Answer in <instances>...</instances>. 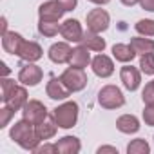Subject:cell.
Segmentation results:
<instances>
[{
	"instance_id": "6da1fadb",
	"label": "cell",
	"mask_w": 154,
	"mask_h": 154,
	"mask_svg": "<svg viewBox=\"0 0 154 154\" xmlns=\"http://www.w3.org/2000/svg\"><path fill=\"white\" fill-rule=\"evenodd\" d=\"M9 136H11V140L17 143V145H20L24 150H35L36 147H38V143L42 141L40 138H38V134H36V131H35V125L31 123V122H27V120H20V122H17L13 127H11V131H9Z\"/></svg>"
},
{
	"instance_id": "7a4b0ae2",
	"label": "cell",
	"mask_w": 154,
	"mask_h": 154,
	"mask_svg": "<svg viewBox=\"0 0 154 154\" xmlns=\"http://www.w3.org/2000/svg\"><path fill=\"white\" fill-rule=\"evenodd\" d=\"M53 118L56 120L58 127L62 129H71L78 122V103L76 102H65L62 105H58L53 111Z\"/></svg>"
},
{
	"instance_id": "3957f363",
	"label": "cell",
	"mask_w": 154,
	"mask_h": 154,
	"mask_svg": "<svg viewBox=\"0 0 154 154\" xmlns=\"http://www.w3.org/2000/svg\"><path fill=\"white\" fill-rule=\"evenodd\" d=\"M98 103L103 109H120L125 103V96L116 85H105L98 93Z\"/></svg>"
},
{
	"instance_id": "277c9868",
	"label": "cell",
	"mask_w": 154,
	"mask_h": 154,
	"mask_svg": "<svg viewBox=\"0 0 154 154\" xmlns=\"http://www.w3.org/2000/svg\"><path fill=\"white\" fill-rule=\"evenodd\" d=\"M62 82L69 87V91L71 93H78V91H82V89H85V85H87V74H85V71L84 69H78V67H69V69H65L63 72H62Z\"/></svg>"
},
{
	"instance_id": "5b68a950",
	"label": "cell",
	"mask_w": 154,
	"mask_h": 154,
	"mask_svg": "<svg viewBox=\"0 0 154 154\" xmlns=\"http://www.w3.org/2000/svg\"><path fill=\"white\" fill-rule=\"evenodd\" d=\"M85 24H87L89 31H93V33H103V31H107V27L111 24V17H109V13L105 9L98 8V9H93V11L87 13Z\"/></svg>"
},
{
	"instance_id": "8992f818",
	"label": "cell",
	"mask_w": 154,
	"mask_h": 154,
	"mask_svg": "<svg viewBox=\"0 0 154 154\" xmlns=\"http://www.w3.org/2000/svg\"><path fill=\"white\" fill-rule=\"evenodd\" d=\"M47 116H49L47 107H45L42 102H38V100H27V103H26L24 109H22V118L27 120V122H31L33 125L40 123V122L45 120Z\"/></svg>"
},
{
	"instance_id": "52a82bcc",
	"label": "cell",
	"mask_w": 154,
	"mask_h": 154,
	"mask_svg": "<svg viewBox=\"0 0 154 154\" xmlns=\"http://www.w3.org/2000/svg\"><path fill=\"white\" fill-rule=\"evenodd\" d=\"M42 76H44V71L35 65V62H27L20 67V72H18V82L22 85H29V87H35L42 82Z\"/></svg>"
},
{
	"instance_id": "ba28073f",
	"label": "cell",
	"mask_w": 154,
	"mask_h": 154,
	"mask_svg": "<svg viewBox=\"0 0 154 154\" xmlns=\"http://www.w3.org/2000/svg\"><path fill=\"white\" fill-rule=\"evenodd\" d=\"M2 102H4V105L11 107L15 112L20 111V109H24V105L27 103V91H26V87L15 85L8 94L2 96Z\"/></svg>"
},
{
	"instance_id": "9c48e42d",
	"label": "cell",
	"mask_w": 154,
	"mask_h": 154,
	"mask_svg": "<svg viewBox=\"0 0 154 154\" xmlns=\"http://www.w3.org/2000/svg\"><path fill=\"white\" fill-rule=\"evenodd\" d=\"M65 9L62 8V4L58 0H49V2H44L40 8H38V17L40 20H54V22H60V18L63 17Z\"/></svg>"
},
{
	"instance_id": "30bf717a",
	"label": "cell",
	"mask_w": 154,
	"mask_h": 154,
	"mask_svg": "<svg viewBox=\"0 0 154 154\" xmlns=\"http://www.w3.org/2000/svg\"><path fill=\"white\" fill-rule=\"evenodd\" d=\"M60 35L65 38V42H82L84 38V29L80 26L78 20H74V18H69L62 24L60 27Z\"/></svg>"
},
{
	"instance_id": "8fae6325",
	"label": "cell",
	"mask_w": 154,
	"mask_h": 154,
	"mask_svg": "<svg viewBox=\"0 0 154 154\" xmlns=\"http://www.w3.org/2000/svg\"><path fill=\"white\" fill-rule=\"evenodd\" d=\"M71 54H72V49H71V45L67 42H56L47 51L49 60L54 62V63H69Z\"/></svg>"
},
{
	"instance_id": "7c38bea8",
	"label": "cell",
	"mask_w": 154,
	"mask_h": 154,
	"mask_svg": "<svg viewBox=\"0 0 154 154\" xmlns=\"http://www.w3.org/2000/svg\"><path fill=\"white\" fill-rule=\"evenodd\" d=\"M91 67H93L94 74L100 76V78H109V76L114 72V63H112V60H111L107 54H102V53L93 58Z\"/></svg>"
},
{
	"instance_id": "4fadbf2b",
	"label": "cell",
	"mask_w": 154,
	"mask_h": 154,
	"mask_svg": "<svg viewBox=\"0 0 154 154\" xmlns=\"http://www.w3.org/2000/svg\"><path fill=\"white\" fill-rule=\"evenodd\" d=\"M120 78H122V84L125 85L127 91H136L141 84V76H140V71L132 65H125L122 67L120 71Z\"/></svg>"
},
{
	"instance_id": "5bb4252c",
	"label": "cell",
	"mask_w": 154,
	"mask_h": 154,
	"mask_svg": "<svg viewBox=\"0 0 154 154\" xmlns=\"http://www.w3.org/2000/svg\"><path fill=\"white\" fill-rule=\"evenodd\" d=\"M17 56L22 58L24 62H36V60H40L44 56V51H42V47L36 42L24 40L22 45H20V49H18V54Z\"/></svg>"
},
{
	"instance_id": "9a60e30c",
	"label": "cell",
	"mask_w": 154,
	"mask_h": 154,
	"mask_svg": "<svg viewBox=\"0 0 154 154\" xmlns=\"http://www.w3.org/2000/svg\"><path fill=\"white\" fill-rule=\"evenodd\" d=\"M45 93H47V96H49L51 100H65V98L71 94L69 87L62 82V78H54V76L47 82Z\"/></svg>"
},
{
	"instance_id": "2e32d148",
	"label": "cell",
	"mask_w": 154,
	"mask_h": 154,
	"mask_svg": "<svg viewBox=\"0 0 154 154\" xmlns=\"http://www.w3.org/2000/svg\"><path fill=\"white\" fill-rule=\"evenodd\" d=\"M35 131H36L38 138H40L42 141H44V140H51V138L56 134V131H58V123H56V120H54L53 116H47L45 120H42L40 123L35 125Z\"/></svg>"
},
{
	"instance_id": "e0dca14e",
	"label": "cell",
	"mask_w": 154,
	"mask_h": 154,
	"mask_svg": "<svg viewBox=\"0 0 154 154\" xmlns=\"http://www.w3.org/2000/svg\"><path fill=\"white\" fill-rule=\"evenodd\" d=\"M91 54H89V49L85 45H78L72 49V54H71V60H69V65L71 67H78V69H85L89 63H91Z\"/></svg>"
},
{
	"instance_id": "ac0fdd59",
	"label": "cell",
	"mask_w": 154,
	"mask_h": 154,
	"mask_svg": "<svg viewBox=\"0 0 154 154\" xmlns=\"http://www.w3.org/2000/svg\"><path fill=\"white\" fill-rule=\"evenodd\" d=\"M116 129L123 134H134L140 131V120L134 114H122L116 120Z\"/></svg>"
},
{
	"instance_id": "d6986e66",
	"label": "cell",
	"mask_w": 154,
	"mask_h": 154,
	"mask_svg": "<svg viewBox=\"0 0 154 154\" xmlns=\"http://www.w3.org/2000/svg\"><path fill=\"white\" fill-rule=\"evenodd\" d=\"M22 42H24V36L15 33V31H8L6 35H2V47L9 54H18V49H20Z\"/></svg>"
},
{
	"instance_id": "ffe728a7",
	"label": "cell",
	"mask_w": 154,
	"mask_h": 154,
	"mask_svg": "<svg viewBox=\"0 0 154 154\" xmlns=\"http://www.w3.org/2000/svg\"><path fill=\"white\" fill-rule=\"evenodd\" d=\"M56 149L62 154H78L82 150V143L74 136H63L56 141Z\"/></svg>"
},
{
	"instance_id": "44dd1931",
	"label": "cell",
	"mask_w": 154,
	"mask_h": 154,
	"mask_svg": "<svg viewBox=\"0 0 154 154\" xmlns=\"http://www.w3.org/2000/svg\"><path fill=\"white\" fill-rule=\"evenodd\" d=\"M80 44L85 45L89 51H96V53H103V49H105V40L100 36V33H93L89 29L84 33V38Z\"/></svg>"
},
{
	"instance_id": "7402d4cb",
	"label": "cell",
	"mask_w": 154,
	"mask_h": 154,
	"mask_svg": "<svg viewBox=\"0 0 154 154\" xmlns=\"http://www.w3.org/2000/svg\"><path fill=\"white\" fill-rule=\"evenodd\" d=\"M112 54H114V58L118 62H123V63L132 62L134 56H136V53H134L131 44H114L112 45Z\"/></svg>"
},
{
	"instance_id": "603a6c76",
	"label": "cell",
	"mask_w": 154,
	"mask_h": 154,
	"mask_svg": "<svg viewBox=\"0 0 154 154\" xmlns=\"http://www.w3.org/2000/svg\"><path fill=\"white\" fill-rule=\"evenodd\" d=\"M131 45L134 49L136 54H149V53H154V40L150 38H143V36H136V38H131Z\"/></svg>"
},
{
	"instance_id": "cb8c5ba5",
	"label": "cell",
	"mask_w": 154,
	"mask_h": 154,
	"mask_svg": "<svg viewBox=\"0 0 154 154\" xmlns=\"http://www.w3.org/2000/svg\"><path fill=\"white\" fill-rule=\"evenodd\" d=\"M60 27H62V24H58L54 20H40L38 22V33L44 35V36H47V38L56 36L60 33Z\"/></svg>"
},
{
	"instance_id": "d4e9b609",
	"label": "cell",
	"mask_w": 154,
	"mask_h": 154,
	"mask_svg": "<svg viewBox=\"0 0 154 154\" xmlns=\"http://www.w3.org/2000/svg\"><path fill=\"white\" fill-rule=\"evenodd\" d=\"M127 152H129V154H149V152H150V147H149V143H147L145 140L136 138V140H132V141L127 145Z\"/></svg>"
},
{
	"instance_id": "484cf974",
	"label": "cell",
	"mask_w": 154,
	"mask_h": 154,
	"mask_svg": "<svg viewBox=\"0 0 154 154\" xmlns=\"http://www.w3.org/2000/svg\"><path fill=\"white\" fill-rule=\"evenodd\" d=\"M140 69H141V72H145L149 76H154V53L140 56Z\"/></svg>"
},
{
	"instance_id": "4316f807",
	"label": "cell",
	"mask_w": 154,
	"mask_h": 154,
	"mask_svg": "<svg viewBox=\"0 0 154 154\" xmlns=\"http://www.w3.org/2000/svg\"><path fill=\"white\" fill-rule=\"evenodd\" d=\"M134 29H136L141 36H154V20H149V18L138 20L136 26H134Z\"/></svg>"
},
{
	"instance_id": "83f0119b",
	"label": "cell",
	"mask_w": 154,
	"mask_h": 154,
	"mask_svg": "<svg viewBox=\"0 0 154 154\" xmlns=\"http://www.w3.org/2000/svg\"><path fill=\"white\" fill-rule=\"evenodd\" d=\"M13 114H15V111H13L11 107H8V105H4L2 109H0V129L8 127V123H9V120L13 118Z\"/></svg>"
},
{
	"instance_id": "f1b7e54d",
	"label": "cell",
	"mask_w": 154,
	"mask_h": 154,
	"mask_svg": "<svg viewBox=\"0 0 154 154\" xmlns=\"http://www.w3.org/2000/svg\"><path fill=\"white\" fill-rule=\"evenodd\" d=\"M143 122L150 127H154V103H147L143 109Z\"/></svg>"
},
{
	"instance_id": "f546056e",
	"label": "cell",
	"mask_w": 154,
	"mask_h": 154,
	"mask_svg": "<svg viewBox=\"0 0 154 154\" xmlns=\"http://www.w3.org/2000/svg\"><path fill=\"white\" fill-rule=\"evenodd\" d=\"M141 98H143V103H145V105H147V103H154V87H152L150 82L145 85V89H143V93H141Z\"/></svg>"
},
{
	"instance_id": "4dcf8cb0",
	"label": "cell",
	"mask_w": 154,
	"mask_h": 154,
	"mask_svg": "<svg viewBox=\"0 0 154 154\" xmlns=\"http://www.w3.org/2000/svg\"><path fill=\"white\" fill-rule=\"evenodd\" d=\"M33 152H36V154H44V152H58V149H56V143H54V145H51V143H44V145H38Z\"/></svg>"
},
{
	"instance_id": "1f68e13d",
	"label": "cell",
	"mask_w": 154,
	"mask_h": 154,
	"mask_svg": "<svg viewBox=\"0 0 154 154\" xmlns=\"http://www.w3.org/2000/svg\"><path fill=\"white\" fill-rule=\"evenodd\" d=\"M15 85H17V84H15L13 80H9V78H2V96H4V94H8Z\"/></svg>"
},
{
	"instance_id": "d6a6232c",
	"label": "cell",
	"mask_w": 154,
	"mask_h": 154,
	"mask_svg": "<svg viewBox=\"0 0 154 154\" xmlns=\"http://www.w3.org/2000/svg\"><path fill=\"white\" fill-rule=\"evenodd\" d=\"M58 2L62 4V8L65 11H72L76 8V4H78V0H58Z\"/></svg>"
},
{
	"instance_id": "836d02e7",
	"label": "cell",
	"mask_w": 154,
	"mask_h": 154,
	"mask_svg": "<svg viewBox=\"0 0 154 154\" xmlns=\"http://www.w3.org/2000/svg\"><path fill=\"white\" fill-rule=\"evenodd\" d=\"M140 6L145 11H154V0H140Z\"/></svg>"
},
{
	"instance_id": "e575fe53",
	"label": "cell",
	"mask_w": 154,
	"mask_h": 154,
	"mask_svg": "<svg viewBox=\"0 0 154 154\" xmlns=\"http://www.w3.org/2000/svg\"><path fill=\"white\" fill-rule=\"evenodd\" d=\"M103 152H111V154H118V149H116V147H109V145H103V147H98V154H103Z\"/></svg>"
},
{
	"instance_id": "d590c367",
	"label": "cell",
	"mask_w": 154,
	"mask_h": 154,
	"mask_svg": "<svg viewBox=\"0 0 154 154\" xmlns=\"http://www.w3.org/2000/svg\"><path fill=\"white\" fill-rule=\"evenodd\" d=\"M120 2H122L123 6H129V8H131V6H136L140 0H120Z\"/></svg>"
},
{
	"instance_id": "8d00e7d4",
	"label": "cell",
	"mask_w": 154,
	"mask_h": 154,
	"mask_svg": "<svg viewBox=\"0 0 154 154\" xmlns=\"http://www.w3.org/2000/svg\"><path fill=\"white\" fill-rule=\"evenodd\" d=\"M89 2H93V4H96V6H105V4L111 2V0H89Z\"/></svg>"
},
{
	"instance_id": "74e56055",
	"label": "cell",
	"mask_w": 154,
	"mask_h": 154,
	"mask_svg": "<svg viewBox=\"0 0 154 154\" xmlns=\"http://www.w3.org/2000/svg\"><path fill=\"white\" fill-rule=\"evenodd\" d=\"M0 24H2V35H6L8 33V20L2 18V22H0Z\"/></svg>"
},
{
	"instance_id": "f35d334b",
	"label": "cell",
	"mask_w": 154,
	"mask_h": 154,
	"mask_svg": "<svg viewBox=\"0 0 154 154\" xmlns=\"http://www.w3.org/2000/svg\"><path fill=\"white\" fill-rule=\"evenodd\" d=\"M0 67H2V72H4V74H9V67H8V65H6L4 62L0 63Z\"/></svg>"
},
{
	"instance_id": "ab89813d",
	"label": "cell",
	"mask_w": 154,
	"mask_h": 154,
	"mask_svg": "<svg viewBox=\"0 0 154 154\" xmlns=\"http://www.w3.org/2000/svg\"><path fill=\"white\" fill-rule=\"evenodd\" d=\"M150 84H152V87H154V80H152V82H150Z\"/></svg>"
}]
</instances>
